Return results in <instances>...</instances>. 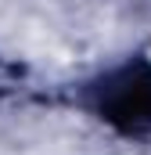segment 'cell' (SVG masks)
Instances as JSON below:
<instances>
[{"label": "cell", "instance_id": "obj_1", "mask_svg": "<svg viewBox=\"0 0 151 155\" xmlns=\"http://www.w3.org/2000/svg\"><path fill=\"white\" fill-rule=\"evenodd\" d=\"M83 105L119 137H151V61L133 58L83 87Z\"/></svg>", "mask_w": 151, "mask_h": 155}, {"label": "cell", "instance_id": "obj_2", "mask_svg": "<svg viewBox=\"0 0 151 155\" xmlns=\"http://www.w3.org/2000/svg\"><path fill=\"white\" fill-rule=\"evenodd\" d=\"M18 87H22V69L0 58V105H4V101H7Z\"/></svg>", "mask_w": 151, "mask_h": 155}]
</instances>
